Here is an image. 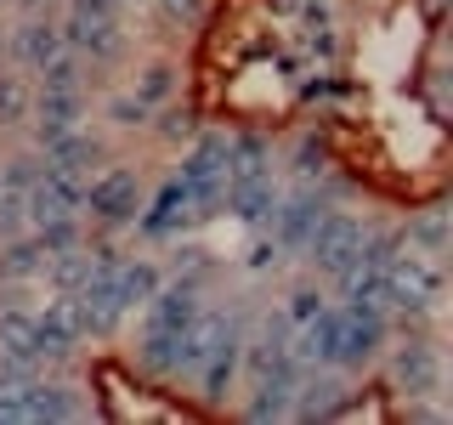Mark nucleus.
I'll return each mask as SVG.
<instances>
[{
	"mask_svg": "<svg viewBox=\"0 0 453 425\" xmlns=\"http://www.w3.org/2000/svg\"><path fill=\"white\" fill-rule=\"evenodd\" d=\"M57 51H68L63 23H57V18H35V12H28V18L18 23V35H12V63L28 68V74H40Z\"/></svg>",
	"mask_w": 453,
	"mask_h": 425,
	"instance_id": "nucleus-8",
	"label": "nucleus"
},
{
	"mask_svg": "<svg viewBox=\"0 0 453 425\" xmlns=\"http://www.w3.org/2000/svg\"><path fill=\"white\" fill-rule=\"evenodd\" d=\"M108 125H119V131L153 125V108H148V103H136V97H113V103H108Z\"/></svg>",
	"mask_w": 453,
	"mask_h": 425,
	"instance_id": "nucleus-25",
	"label": "nucleus"
},
{
	"mask_svg": "<svg viewBox=\"0 0 453 425\" xmlns=\"http://www.w3.org/2000/svg\"><path fill=\"white\" fill-rule=\"evenodd\" d=\"M408 250H419V255H436L442 261L448 255V210H425L419 221H408Z\"/></svg>",
	"mask_w": 453,
	"mask_h": 425,
	"instance_id": "nucleus-21",
	"label": "nucleus"
},
{
	"mask_svg": "<svg viewBox=\"0 0 453 425\" xmlns=\"http://www.w3.org/2000/svg\"><path fill=\"white\" fill-rule=\"evenodd\" d=\"M318 210H323L318 193H295V198H283V205H273V216H278V244H283V250H301L306 233H311V221H318Z\"/></svg>",
	"mask_w": 453,
	"mask_h": 425,
	"instance_id": "nucleus-14",
	"label": "nucleus"
},
{
	"mask_svg": "<svg viewBox=\"0 0 453 425\" xmlns=\"http://www.w3.org/2000/svg\"><path fill=\"white\" fill-rule=\"evenodd\" d=\"M40 6H51V0H23V12H40Z\"/></svg>",
	"mask_w": 453,
	"mask_h": 425,
	"instance_id": "nucleus-31",
	"label": "nucleus"
},
{
	"mask_svg": "<svg viewBox=\"0 0 453 425\" xmlns=\"http://www.w3.org/2000/svg\"><path fill=\"white\" fill-rule=\"evenodd\" d=\"M35 335H40V363H63V358H74V346L85 340L80 329V306H74V290H57L46 312H35Z\"/></svg>",
	"mask_w": 453,
	"mask_h": 425,
	"instance_id": "nucleus-6",
	"label": "nucleus"
},
{
	"mask_svg": "<svg viewBox=\"0 0 453 425\" xmlns=\"http://www.w3.org/2000/svg\"><path fill=\"white\" fill-rule=\"evenodd\" d=\"M188 210H193V193H188V182L176 176V182H165V188H159V198H153V205L136 210V227H142L148 238H159V233H170V227L188 221Z\"/></svg>",
	"mask_w": 453,
	"mask_h": 425,
	"instance_id": "nucleus-12",
	"label": "nucleus"
},
{
	"mask_svg": "<svg viewBox=\"0 0 453 425\" xmlns=\"http://www.w3.org/2000/svg\"><path fill=\"white\" fill-rule=\"evenodd\" d=\"M266 165H273V148H266V136H233V142H226V182L266 176Z\"/></svg>",
	"mask_w": 453,
	"mask_h": 425,
	"instance_id": "nucleus-20",
	"label": "nucleus"
},
{
	"mask_svg": "<svg viewBox=\"0 0 453 425\" xmlns=\"http://www.w3.org/2000/svg\"><path fill=\"white\" fill-rule=\"evenodd\" d=\"M289 414L295 420H334V414H346V380L340 375H301Z\"/></svg>",
	"mask_w": 453,
	"mask_h": 425,
	"instance_id": "nucleus-10",
	"label": "nucleus"
},
{
	"mask_svg": "<svg viewBox=\"0 0 453 425\" xmlns=\"http://www.w3.org/2000/svg\"><path fill=\"white\" fill-rule=\"evenodd\" d=\"M28 80L23 74H0V125H23L28 120Z\"/></svg>",
	"mask_w": 453,
	"mask_h": 425,
	"instance_id": "nucleus-23",
	"label": "nucleus"
},
{
	"mask_svg": "<svg viewBox=\"0 0 453 425\" xmlns=\"http://www.w3.org/2000/svg\"><path fill=\"white\" fill-rule=\"evenodd\" d=\"M46 165H51V170H68V176H80V170L103 165V142L85 136V131H68V136H57L51 148H46Z\"/></svg>",
	"mask_w": 453,
	"mask_h": 425,
	"instance_id": "nucleus-19",
	"label": "nucleus"
},
{
	"mask_svg": "<svg viewBox=\"0 0 453 425\" xmlns=\"http://www.w3.org/2000/svg\"><path fill=\"white\" fill-rule=\"evenodd\" d=\"M159 267L153 261H119V273H113V295H119V306L125 312H136V306H148L153 301V290H159Z\"/></svg>",
	"mask_w": 453,
	"mask_h": 425,
	"instance_id": "nucleus-18",
	"label": "nucleus"
},
{
	"mask_svg": "<svg viewBox=\"0 0 453 425\" xmlns=\"http://www.w3.org/2000/svg\"><path fill=\"white\" fill-rule=\"evenodd\" d=\"M23 397H28V414H35V425L40 420H80V397L68 391V386H57V380H28Z\"/></svg>",
	"mask_w": 453,
	"mask_h": 425,
	"instance_id": "nucleus-17",
	"label": "nucleus"
},
{
	"mask_svg": "<svg viewBox=\"0 0 453 425\" xmlns=\"http://www.w3.org/2000/svg\"><path fill=\"white\" fill-rule=\"evenodd\" d=\"M148 205V193H142V176L136 170H125V165H113V170H103V176L85 188V198H80V210L91 221H103V227H125V221H136V210Z\"/></svg>",
	"mask_w": 453,
	"mask_h": 425,
	"instance_id": "nucleus-4",
	"label": "nucleus"
},
{
	"mask_svg": "<svg viewBox=\"0 0 453 425\" xmlns=\"http://www.w3.org/2000/svg\"><path fill=\"white\" fill-rule=\"evenodd\" d=\"M238 358H244V340H238V329L226 323L221 340H216V352L204 358V368H198V380H204V403H226V386H233V375H238Z\"/></svg>",
	"mask_w": 453,
	"mask_h": 425,
	"instance_id": "nucleus-11",
	"label": "nucleus"
},
{
	"mask_svg": "<svg viewBox=\"0 0 453 425\" xmlns=\"http://www.w3.org/2000/svg\"><path fill=\"white\" fill-rule=\"evenodd\" d=\"M159 136H165V142H188V136H198L193 108H165V113H159Z\"/></svg>",
	"mask_w": 453,
	"mask_h": 425,
	"instance_id": "nucleus-27",
	"label": "nucleus"
},
{
	"mask_svg": "<svg viewBox=\"0 0 453 425\" xmlns=\"http://www.w3.org/2000/svg\"><path fill=\"white\" fill-rule=\"evenodd\" d=\"M170 91H176V68H170V63H148L136 74V85H131V97H136V103H148L153 113L170 103Z\"/></svg>",
	"mask_w": 453,
	"mask_h": 425,
	"instance_id": "nucleus-22",
	"label": "nucleus"
},
{
	"mask_svg": "<svg viewBox=\"0 0 453 425\" xmlns=\"http://www.w3.org/2000/svg\"><path fill=\"white\" fill-rule=\"evenodd\" d=\"M226 205H233V216L238 221H261L266 210L278 205V188H273V170L266 176H244V182H226Z\"/></svg>",
	"mask_w": 453,
	"mask_h": 425,
	"instance_id": "nucleus-15",
	"label": "nucleus"
},
{
	"mask_svg": "<svg viewBox=\"0 0 453 425\" xmlns=\"http://www.w3.org/2000/svg\"><path fill=\"white\" fill-rule=\"evenodd\" d=\"M318 312H323V295H318V290H295L283 318H289V323H306V318H318Z\"/></svg>",
	"mask_w": 453,
	"mask_h": 425,
	"instance_id": "nucleus-28",
	"label": "nucleus"
},
{
	"mask_svg": "<svg viewBox=\"0 0 453 425\" xmlns=\"http://www.w3.org/2000/svg\"><path fill=\"white\" fill-rule=\"evenodd\" d=\"M46 273V250H40V238H6L0 244V283H28Z\"/></svg>",
	"mask_w": 453,
	"mask_h": 425,
	"instance_id": "nucleus-16",
	"label": "nucleus"
},
{
	"mask_svg": "<svg viewBox=\"0 0 453 425\" xmlns=\"http://www.w3.org/2000/svg\"><path fill=\"white\" fill-rule=\"evenodd\" d=\"M386 301H346L340 312V352H334V368H363L380 358L386 346Z\"/></svg>",
	"mask_w": 453,
	"mask_h": 425,
	"instance_id": "nucleus-3",
	"label": "nucleus"
},
{
	"mask_svg": "<svg viewBox=\"0 0 453 425\" xmlns=\"http://www.w3.org/2000/svg\"><path fill=\"white\" fill-rule=\"evenodd\" d=\"M153 6H159L165 18H176V23H198V18H204V0H153Z\"/></svg>",
	"mask_w": 453,
	"mask_h": 425,
	"instance_id": "nucleus-29",
	"label": "nucleus"
},
{
	"mask_svg": "<svg viewBox=\"0 0 453 425\" xmlns=\"http://www.w3.org/2000/svg\"><path fill=\"white\" fill-rule=\"evenodd\" d=\"M68 18H119V0H68Z\"/></svg>",
	"mask_w": 453,
	"mask_h": 425,
	"instance_id": "nucleus-30",
	"label": "nucleus"
},
{
	"mask_svg": "<svg viewBox=\"0 0 453 425\" xmlns=\"http://www.w3.org/2000/svg\"><path fill=\"white\" fill-rule=\"evenodd\" d=\"M40 85H57V91H80V51H57L46 68H40Z\"/></svg>",
	"mask_w": 453,
	"mask_h": 425,
	"instance_id": "nucleus-24",
	"label": "nucleus"
},
{
	"mask_svg": "<svg viewBox=\"0 0 453 425\" xmlns=\"http://www.w3.org/2000/svg\"><path fill=\"white\" fill-rule=\"evenodd\" d=\"M363 233H368V227L351 216V210H329V205H323L301 250H306V261L318 267V273H334V278H340V273H351V267H357Z\"/></svg>",
	"mask_w": 453,
	"mask_h": 425,
	"instance_id": "nucleus-2",
	"label": "nucleus"
},
{
	"mask_svg": "<svg viewBox=\"0 0 453 425\" xmlns=\"http://www.w3.org/2000/svg\"><path fill=\"white\" fill-rule=\"evenodd\" d=\"M80 113H85V91H57V85H40V97L28 103L35 142H40V148H51L57 136L80 131Z\"/></svg>",
	"mask_w": 453,
	"mask_h": 425,
	"instance_id": "nucleus-7",
	"label": "nucleus"
},
{
	"mask_svg": "<svg viewBox=\"0 0 453 425\" xmlns=\"http://www.w3.org/2000/svg\"><path fill=\"white\" fill-rule=\"evenodd\" d=\"M142 340H136V363L159 380H176V346H181V329L198 318V283H159L153 301L142 306Z\"/></svg>",
	"mask_w": 453,
	"mask_h": 425,
	"instance_id": "nucleus-1",
	"label": "nucleus"
},
{
	"mask_svg": "<svg viewBox=\"0 0 453 425\" xmlns=\"http://www.w3.org/2000/svg\"><path fill=\"white\" fill-rule=\"evenodd\" d=\"M0 358H12V363H40L35 312H23V306H6V312H0Z\"/></svg>",
	"mask_w": 453,
	"mask_h": 425,
	"instance_id": "nucleus-13",
	"label": "nucleus"
},
{
	"mask_svg": "<svg viewBox=\"0 0 453 425\" xmlns=\"http://www.w3.org/2000/svg\"><path fill=\"white\" fill-rule=\"evenodd\" d=\"M323 170H329V142L306 136L301 148H295V176H323Z\"/></svg>",
	"mask_w": 453,
	"mask_h": 425,
	"instance_id": "nucleus-26",
	"label": "nucleus"
},
{
	"mask_svg": "<svg viewBox=\"0 0 453 425\" xmlns=\"http://www.w3.org/2000/svg\"><path fill=\"white\" fill-rule=\"evenodd\" d=\"M63 40H68V51L91 57V63H119L125 57L119 18H63Z\"/></svg>",
	"mask_w": 453,
	"mask_h": 425,
	"instance_id": "nucleus-9",
	"label": "nucleus"
},
{
	"mask_svg": "<svg viewBox=\"0 0 453 425\" xmlns=\"http://www.w3.org/2000/svg\"><path fill=\"white\" fill-rule=\"evenodd\" d=\"M391 380L403 397H436L442 391V358L425 335H408L403 346H391Z\"/></svg>",
	"mask_w": 453,
	"mask_h": 425,
	"instance_id": "nucleus-5",
	"label": "nucleus"
}]
</instances>
